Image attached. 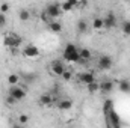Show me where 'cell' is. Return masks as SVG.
Masks as SVG:
<instances>
[{
    "label": "cell",
    "instance_id": "44dd1931",
    "mask_svg": "<svg viewBox=\"0 0 130 128\" xmlns=\"http://www.w3.org/2000/svg\"><path fill=\"white\" fill-rule=\"evenodd\" d=\"M8 83L12 86V84H18L20 83V75L18 74H9L8 75Z\"/></svg>",
    "mask_w": 130,
    "mask_h": 128
},
{
    "label": "cell",
    "instance_id": "8992f818",
    "mask_svg": "<svg viewBox=\"0 0 130 128\" xmlns=\"http://www.w3.org/2000/svg\"><path fill=\"white\" fill-rule=\"evenodd\" d=\"M112 66H113V59H112L109 54L100 56V59H98V68H100L101 71H109Z\"/></svg>",
    "mask_w": 130,
    "mask_h": 128
},
{
    "label": "cell",
    "instance_id": "4316f807",
    "mask_svg": "<svg viewBox=\"0 0 130 128\" xmlns=\"http://www.w3.org/2000/svg\"><path fill=\"white\" fill-rule=\"evenodd\" d=\"M8 24V18H6V14L0 12V29H5V26Z\"/></svg>",
    "mask_w": 130,
    "mask_h": 128
},
{
    "label": "cell",
    "instance_id": "3957f363",
    "mask_svg": "<svg viewBox=\"0 0 130 128\" xmlns=\"http://www.w3.org/2000/svg\"><path fill=\"white\" fill-rule=\"evenodd\" d=\"M8 94H9V95H12L15 99H17V101L24 99V98H26V95H27L26 89H24L23 86H20V84H12V86H9Z\"/></svg>",
    "mask_w": 130,
    "mask_h": 128
},
{
    "label": "cell",
    "instance_id": "e0dca14e",
    "mask_svg": "<svg viewBox=\"0 0 130 128\" xmlns=\"http://www.w3.org/2000/svg\"><path fill=\"white\" fill-rule=\"evenodd\" d=\"M30 17H32V14H30L29 9H21V11L18 12V20H20L21 23H27V21L30 20Z\"/></svg>",
    "mask_w": 130,
    "mask_h": 128
},
{
    "label": "cell",
    "instance_id": "cb8c5ba5",
    "mask_svg": "<svg viewBox=\"0 0 130 128\" xmlns=\"http://www.w3.org/2000/svg\"><path fill=\"white\" fill-rule=\"evenodd\" d=\"M29 119H30V116H29V115H26V113H21V115L18 116V122H20L21 125L27 124V122H29Z\"/></svg>",
    "mask_w": 130,
    "mask_h": 128
},
{
    "label": "cell",
    "instance_id": "9a60e30c",
    "mask_svg": "<svg viewBox=\"0 0 130 128\" xmlns=\"http://www.w3.org/2000/svg\"><path fill=\"white\" fill-rule=\"evenodd\" d=\"M76 30L77 33H80V35H83V33L88 32V23L82 18V20H79L77 23H76Z\"/></svg>",
    "mask_w": 130,
    "mask_h": 128
},
{
    "label": "cell",
    "instance_id": "4dcf8cb0",
    "mask_svg": "<svg viewBox=\"0 0 130 128\" xmlns=\"http://www.w3.org/2000/svg\"><path fill=\"white\" fill-rule=\"evenodd\" d=\"M41 20H42V21H44V23H47V24H48V23H50V21H52V18H50V17H48V14H47V12H45V11H44V12H42V14H41Z\"/></svg>",
    "mask_w": 130,
    "mask_h": 128
},
{
    "label": "cell",
    "instance_id": "2e32d148",
    "mask_svg": "<svg viewBox=\"0 0 130 128\" xmlns=\"http://www.w3.org/2000/svg\"><path fill=\"white\" fill-rule=\"evenodd\" d=\"M48 29H50V32H53V33H61L62 32V24L59 21H56V20H52L48 23Z\"/></svg>",
    "mask_w": 130,
    "mask_h": 128
},
{
    "label": "cell",
    "instance_id": "d4e9b609",
    "mask_svg": "<svg viewBox=\"0 0 130 128\" xmlns=\"http://www.w3.org/2000/svg\"><path fill=\"white\" fill-rule=\"evenodd\" d=\"M5 102H6V104H8L9 107H12V105H15V104L18 102V101H17V99H15V98H14L12 95H9V94H8V96H6V99H5Z\"/></svg>",
    "mask_w": 130,
    "mask_h": 128
},
{
    "label": "cell",
    "instance_id": "5b68a950",
    "mask_svg": "<svg viewBox=\"0 0 130 128\" xmlns=\"http://www.w3.org/2000/svg\"><path fill=\"white\" fill-rule=\"evenodd\" d=\"M39 54H41L39 48L36 45H33V44H27L24 47V50H23V56L24 57H29V59H36Z\"/></svg>",
    "mask_w": 130,
    "mask_h": 128
},
{
    "label": "cell",
    "instance_id": "8fae6325",
    "mask_svg": "<svg viewBox=\"0 0 130 128\" xmlns=\"http://www.w3.org/2000/svg\"><path fill=\"white\" fill-rule=\"evenodd\" d=\"M103 23H104V29H113L117 26V15L113 12H109L106 17H103Z\"/></svg>",
    "mask_w": 130,
    "mask_h": 128
},
{
    "label": "cell",
    "instance_id": "d6986e66",
    "mask_svg": "<svg viewBox=\"0 0 130 128\" xmlns=\"http://www.w3.org/2000/svg\"><path fill=\"white\" fill-rule=\"evenodd\" d=\"M92 29H94V30H101V29H104V23H103V18H101V17H95V18L92 20Z\"/></svg>",
    "mask_w": 130,
    "mask_h": 128
},
{
    "label": "cell",
    "instance_id": "83f0119b",
    "mask_svg": "<svg viewBox=\"0 0 130 128\" xmlns=\"http://www.w3.org/2000/svg\"><path fill=\"white\" fill-rule=\"evenodd\" d=\"M123 33L126 36H130V21H124L123 23Z\"/></svg>",
    "mask_w": 130,
    "mask_h": 128
},
{
    "label": "cell",
    "instance_id": "7a4b0ae2",
    "mask_svg": "<svg viewBox=\"0 0 130 128\" xmlns=\"http://www.w3.org/2000/svg\"><path fill=\"white\" fill-rule=\"evenodd\" d=\"M23 44V38L17 33H6L3 36V45L8 47V48H17Z\"/></svg>",
    "mask_w": 130,
    "mask_h": 128
},
{
    "label": "cell",
    "instance_id": "1f68e13d",
    "mask_svg": "<svg viewBox=\"0 0 130 128\" xmlns=\"http://www.w3.org/2000/svg\"><path fill=\"white\" fill-rule=\"evenodd\" d=\"M68 2H70L74 8H79V5H80V2H79V0H68Z\"/></svg>",
    "mask_w": 130,
    "mask_h": 128
},
{
    "label": "cell",
    "instance_id": "f546056e",
    "mask_svg": "<svg viewBox=\"0 0 130 128\" xmlns=\"http://www.w3.org/2000/svg\"><path fill=\"white\" fill-rule=\"evenodd\" d=\"M23 77L26 78L27 83H32V81H35V78H36V74H24Z\"/></svg>",
    "mask_w": 130,
    "mask_h": 128
},
{
    "label": "cell",
    "instance_id": "52a82bcc",
    "mask_svg": "<svg viewBox=\"0 0 130 128\" xmlns=\"http://www.w3.org/2000/svg\"><path fill=\"white\" fill-rule=\"evenodd\" d=\"M106 119H107V124H109V127L118 128L120 125H121V119H120V115L115 112V109L106 115Z\"/></svg>",
    "mask_w": 130,
    "mask_h": 128
},
{
    "label": "cell",
    "instance_id": "ac0fdd59",
    "mask_svg": "<svg viewBox=\"0 0 130 128\" xmlns=\"http://www.w3.org/2000/svg\"><path fill=\"white\" fill-rule=\"evenodd\" d=\"M79 54H80V62H88L92 57V53L88 48H80L79 50Z\"/></svg>",
    "mask_w": 130,
    "mask_h": 128
},
{
    "label": "cell",
    "instance_id": "7c38bea8",
    "mask_svg": "<svg viewBox=\"0 0 130 128\" xmlns=\"http://www.w3.org/2000/svg\"><path fill=\"white\" fill-rule=\"evenodd\" d=\"M77 80L80 83H83V84H88V83L95 80V75L92 72H89V71H85V72H79L77 74Z\"/></svg>",
    "mask_w": 130,
    "mask_h": 128
},
{
    "label": "cell",
    "instance_id": "ffe728a7",
    "mask_svg": "<svg viewBox=\"0 0 130 128\" xmlns=\"http://www.w3.org/2000/svg\"><path fill=\"white\" fill-rule=\"evenodd\" d=\"M113 110V101L112 99H106L104 102H103V115L106 116L109 112H112Z\"/></svg>",
    "mask_w": 130,
    "mask_h": 128
},
{
    "label": "cell",
    "instance_id": "9c48e42d",
    "mask_svg": "<svg viewBox=\"0 0 130 128\" xmlns=\"http://www.w3.org/2000/svg\"><path fill=\"white\" fill-rule=\"evenodd\" d=\"M38 102H39V105H42V107H52V105L56 104L58 101H56V98L52 95V94H42V95L39 96Z\"/></svg>",
    "mask_w": 130,
    "mask_h": 128
},
{
    "label": "cell",
    "instance_id": "5bb4252c",
    "mask_svg": "<svg viewBox=\"0 0 130 128\" xmlns=\"http://www.w3.org/2000/svg\"><path fill=\"white\" fill-rule=\"evenodd\" d=\"M118 89L123 94H130V80L129 78H121L118 80Z\"/></svg>",
    "mask_w": 130,
    "mask_h": 128
},
{
    "label": "cell",
    "instance_id": "7402d4cb",
    "mask_svg": "<svg viewBox=\"0 0 130 128\" xmlns=\"http://www.w3.org/2000/svg\"><path fill=\"white\" fill-rule=\"evenodd\" d=\"M86 89H88L89 94H95V92H98V83L95 80L91 81V83H88V84H86Z\"/></svg>",
    "mask_w": 130,
    "mask_h": 128
},
{
    "label": "cell",
    "instance_id": "f1b7e54d",
    "mask_svg": "<svg viewBox=\"0 0 130 128\" xmlns=\"http://www.w3.org/2000/svg\"><path fill=\"white\" fill-rule=\"evenodd\" d=\"M0 12H3V14H8V12H9V3H6V2L0 3Z\"/></svg>",
    "mask_w": 130,
    "mask_h": 128
},
{
    "label": "cell",
    "instance_id": "ba28073f",
    "mask_svg": "<svg viewBox=\"0 0 130 128\" xmlns=\"http://www.w3.org/2000/svg\"><path fill=\"white\" fill-rule=\"evenodd\" d=\"M67 69L65 68V65L62 60H52V63H50V71L56 75V77H61L62 74H64V71Z\"/></svg>",
    "mask_w": 130,
    "mask_h": 128
},
{
    "label": "cell",
    "instance_id": "30bf717a",
    "mask_svg": "<svg viewBox=\"0 0 130 128\" xmlns=\"http://www.w3.org/2000/svg\"><path fill=\"white\" fill-rule=\"evenodd\" d=\"M115 88V81L112 80H103L101 83H98V92L101 94H110Z\"/></svg>",
    "mask_w": 130,
    "mask_h": 128
},
{
    "label": "cell",
    "instance_id": "603a6c76",
    "mask_svg": "<svg viewBox=\"0 0 130 128\" xmlns=\"http://www.w3.org/2000/svg\"><path fill=\"white\" fill-rule=\"evenodd\" d=\"M61 8H62V12H71V11L74 9V6H73L68 0H64V2L61 3Z\"/></svg>",
    "mask_w": 130,
    "mask_h": 128
},
{
    "label": "cell",
    "instance_id": "277c9868",
    "mask_svg": "<svg viewBox=\"0 0 130 128\" xmlns=\"http://www.w3.org/2000/svg\"><path fill=\"white\" fill-rule=\"evenodd\" d=\"M45 12L48 14V17H50L52 20L59 18V17H61V14H62L61 3H48V5L45 6Z\"/></svg>",
    "mask_w": 130,
    "mask_h": 128
},
{
    "label": "cell",
    "instance_id": "6da1fadb",
    "mask_svg": "<svg viewBox=\"0 0 130 128\" xmlns=\"http://www.w3.org/2000/svg\"><path fill=\"white\" fill-rule=\"evenodd\" d=\"M64 59L67 62H70V63H76V62H80V54H79V48L74 45V44H71V42H68L67 45H65L64 48Z\"/></svg>",
    "mask_w": 130,
    "mask_h": 128
},
{
    "label": "cell",
    "instance_id": "4fadbf2b",
    "mask_svg": "<svg viewBox=\"0 0 130 128\" xmlns=\"http://www.w3.org/2000/svg\"><path fill=\"white\" fill-rule=\"evenodd\" d=\"M56 107H58L61 112H68V110L73 107V101L68 99V98H67V99H61V101L56 102Z\"/></svg>",
    "mask_w": 130,
    "mask_h": 128
},
{
    "label": "cell",
    "instance_id": "484cf974",
    "mask_svg": "<svg viewBox=\"0 0 130 128\" xmlns=\"http://www.w3.org/2000/svg\"><path fill=\"white\" fill-rule=\"evenodd\" d=\"M61 77L64 78L65 81H71V78H73V72H71V71H70V69L67 68V69L64 71V74H62Z\"/></svg>",
    "mask_w": 130,
    "mask_h": 128
}]
</instances>
